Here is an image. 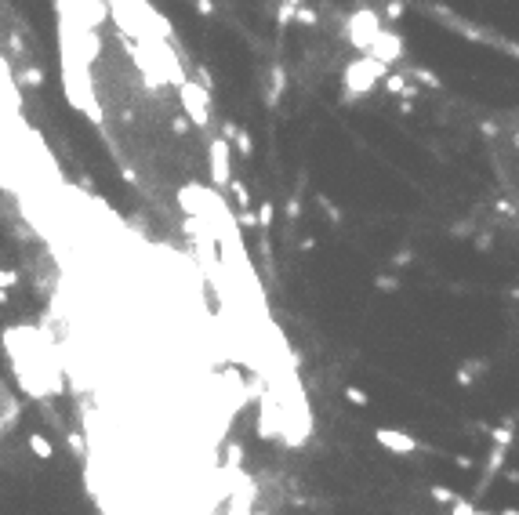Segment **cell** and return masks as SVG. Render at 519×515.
<instances>
[{"instance_id":"cell-19","label":"cell","mask_w":519,"mask_h":515,"mask_svg":"<svg viewBox=\"0 0 519 515\" xmlns=\"http://www.w3.org/2000/svg\"><path fill=\"white\" fill-rule=\"evenodd\" d=\"M374 287H378L381 294H396V290H400V276H393V272H381L378 280H374Z\"/></svg>"},{"instance_id":"cell-30","label":"cell","mask_w":519,"mask_h":515,"mask_svg":"<svg viewBox=\"0 0 519 515\" xmlns=\"http://www.w3.org/2000/svg\"><path fill=\"white\" fill-rule=\"evenodd\" d=\"M410 262H414V254H410V250H407V247H403V250H396V254H393V265H396V269H407V265H410Z\"/></svg>"},{"instance_id":"cell-23","label":"cell","mask_w":519,"mask_h":515,"mask_svg":"<svg viewBox=\"0 0 519 515\" xmlns=\"http://www.w3.org/2000/svg\"><path fill=\"white\" fill-rule=\"evenodd\" d=\"M490 439H494V446H512L515 436H512V428H508V424H497L494 432H490Z\"/></svg>"},{"instance_id":"cell-7","label":"cell","mask_w":519,"mask_h":515,"mask_svg":"<svg viewBox=\"0 0 519 515\" xmlns=\"http://www.w3.org/2000/svg\"><path fill=\"white\" fill-rule=\"evenodd\" d=\"M272 83H269V91H265V105L269 109H276L280 105V98H284V91H287V69H284V62H272Z\"/></svg>"},{"instance_id":"cell-13","label":"cell","mask_w":519,"mask_h":515,"mask_svg":"<svg viewBox=\"0 0 519 515\" xmlns=\"http://www.w3.org/2000/svg\"><path fill=\"white\" fill-rule=\"evenodd\" d=\"M229 192H232L236 207H240V210H251V203H254V200H251V192H247V185H244L240 178H232V182H229Z\"/></svg>"},{"instance_id":"cell-20","label":"cell","mask_w":519,"mask_h":515,"mask_svg":"<svg viewBox=\"0 0 519 515\" xmlns=\"http://www.w3.org/2000/svg\"><path fill=\"white\" fill-rule=\"evenodd\" d=\"M294 22H298V26H309V29H313V26L320 22V15H316L313 8H306V4H298V11H294Z\"/></svg>"},{"instance_id":"cell-15","label":"cell","mask_w":519,"mask_h":515,"mask_svg":"<svg viewBox=\"0 0 519 515\" xmlns=\"http://www.w3.org/2000/svg\"><path fill=\"white\" fill-rule=\"evenodd\" d=\"M410 76H414V80H421L425 88H432V91H436V88H443L440 73H432V69H425V66H414V69H410Z\"/></svg>"},{"instance_id":"cell-17","label":"cell","mask_w":519,"mask_h":515,"mask_svg":"<svg viewBox=\"0 0 519 515\" xmlns=\"http://www.w3.org/2000/svg\"><path fill=\"white\" fill-rule=\"evenodd\" d=\"M298 4H301V0H284V4H280V11H276V26H280V29L291 26V18H294Z\"/></svg>"},{"instance_id":"cell-9","label":"cell","mask_w":519,"mask_h":515,"mask_svg":"<svg viewBox=\"0 0 519 515\" xmlns=\"http://www.w3.org/2000/svg\"><path fill=\"white\" fill-rule=\"evenodd\" d=\"M381 83H385V91L396 95V98H400V95H403V98H414V95H418V88H414V83H407L403 73H388Z\"/></svg>"},{"instance_id":"cell-8","label":"cell","mask_w":519,"mask_h":515,"mask_svg":"<svg viewBox=\"0 0 519 515\" xmlns=\"http://www.w3.org/2000/svg\"><path fill=\"white\" fill-rule=\"evenodd\" d=\"M26 443H29V454H33L37 461H51V457H55V443H51L44 432H29Z\"/></svg>"},{"instance_id":"cell-3","label":"cell","mask_w":519,"mask_h":515,"mask_svg":"<svg viewBox=\"0 0 519 515\" xmlns=\"http://www.w3.org/2000/svg\"><path fill=\"white\" fill-rule=\"evenodd\" d=\"M182 105H185V116L192 120L204 131V127H211V91H204L197 80H182Z\"/></svg>"},{"instance_id":"cell-28","label":"cell","mask_w":519,"mask_h":515,"mask_svg":"<svg viewBox=\"0 0 519 515\" xmlns=\"http://www.w3.org/2000/svg\"><path fill=\"white\" fill-rule=\"evenodd\" d=\"M472 511H475V504L468 497H458V501L450 504V515H472Z\"/></svg>"},{"instance_id":"cell-1","label":"cell","mask_w":519,"mask_h":515,"mask_svg":"<svg viewBox=\"0 0 519 515\" xmlns=\"http://www.w3.org/2000/svg\"><path fill=\"white\" fill-rule=\"evenodd\" d=\"M388 76V66L385 62H378L374 55H360L356 62H349L345 66V73H341V102L345 105H353V102H360V95H367L374 88V83H381Z\"/></svg>"},{"instance_id":"cell-2","label":"cell","mask_w":519,"mask_h":515,"mask_svg":"<svg viewBox=\"0 0 519 515\" xmlns=\"http://www.w3.org/2000/svg\"><path fill=\"white\" fill-rule=\"evenodd\" d=\"M381 29H385V18L374 8H360V11L349 15V22H345V40H349L356 51H371V44L378 40Z\"/></svg>"},{"instance_id":"cell-35","label":"cell","mask_w":519,"mask_h":515,"mask_svg":"<svg viewBox=\"0 0 519 515\" xmlns=\"http://www.w3.org/2000/svg\"><path fill=\"white\" fill-rule=\"evenodd\" d=\"M120 178H124L127 185H135V182H138V175H135V167H127V163L120 167Z\"/></svg>"},{"instance_id":"cell-18","label":"cell","mask_w":519,"mask_h":515,"mask_svg":"<svg viewBox=\"0 0 519 515\" xmlns=\"http://www.w3.org/2000/svg\"><path fill=\"white\" fill-rule=\"evenodd\" d=\"M341 396L349 399L353 406H371V396H367L363 389H356V384H345V389H341Z\"/></svg>"},{"instance_id":"cell-4","label":"cell","mask_w":519,"mask_h":515,"mask_svg":"<svg viewBox=\"0 0 519 515\" xmlns=\"http://www.w3.org/2000/svg\"><path fill=\"white\" fill-rule=\"evenodd\" d=\"M374 443L393 450V454H418L421 450V443L410 432H403V428H374Z\"/></svg>"},{"instance_id":"cell-26","label":"cell","mask_w":519,"mask_h":515,"mask_svg":"<svg viewBox=\"0 0 519 515\" xmlns=\"http://www.w3.org/2000/svg\"><path fill=\"white\" fill-rule=\"evenodd\" d=\"M18 280H22V276H18L15 269H0V287H4V290H15Z\"/></svg>"},{"instance_id":"cell-22","label":"cell","mask_w":519,"mask_h":515,"mask_svg":"<svg viewBox=\"0 0 519 515\" xmlns=\"http://www.w3.org/2000/svg\"><path fill=\"white\" fill-rule=\"evenodd\" d=\"M272 218H276L272 203H262V207H258V229H262V232H269V229H272Z\"/></svg>"},{"instance_id":"cell-21","label":"cell","mask_w":519,"mask_h":515,"mask_svg":"<svg viewBox=\"0 0 519 515\" xmlns=\"http://www.w3.org/2000/svg\"><path fill=\"white\" fill-rule=\"evenodd\" d=\"M428 497H432V501H440V504H454V501H458V493H454L450 486H432V490H428Z\"/></svg>"},{"instance_id":"cell-36","label":"cell","mask_w":519,"mask_h":515,"mask_svg":"<svg viewBox=\"0 0 519 515\" xmlns=\"http://www.w3.org/2000/svg\"><path fill=\"white\" fill-rule=\"evenodd\" d=\"M454 464H458V468H465V471H468V468H475V461H472L468 454H458V457H454Z\"/></svg>"},{"instance_id":"cell-40","label":"cell","mask_w":519,"mask_h":515,"mask_svg":"<svg viewBox=\"0 0 519 515\" xmlns=\"http://www.w3.org/2000/svg\"><path fill=\"white\" fill-rule=\"evenodd\" d=\"M0 396H4V384H0Z\"/></svg>"},{"instance_id":"cell-25","label":"cell","mask_w":519,"mask_h":515,"mask_svg":"<svg viewBox=\"0 0 519 515\" xmlns=\"http://www.w3.org/2000/svg\"><path fill=\"white\" fill-rule=\"evenodd\" d=\"M236 225L247 229V232H254V229H258V214H254V210H240V214H236Z\"/></svg>"},{"instance_id":"cell-32","label":"cell","mask_w":519,"mask_h":515,"mask_svg":"<svg viewBox=\"0 0 519 515\" xmlns=\"http://www.w3.org/2000/svg\"><path fill=\"white\" fill-rule=\"evenodd\" d=\"M171 131H175V135H189V116H175V120H171Z\"/></svg>"},{"instance_id":"cell-6","label":"cell","mask_w":519,"mask_h":515,"mask_svg":"<svg viewBox=\"0 0 519 515\" xmlns=\"http://www.w3.org/2000/svg\"><path fill=\"white\" fill-rule=\"evenodd\" d=\"M211 182L225 189L232 182V170H229V142L225 138H214L211 142Z\"/></svg>"},{"instance_id":"cell-38","label":"cell","mask_w":519,"mask_h":515,"mask_svg":"<svg viewBox=\"0 0 519 515\" xmlns=\"http://www.w3.org/2000/svg\"><path fill=\"white\" fill-rule=\"evenodd\" d=\"M497 515H519V508H501V511H497Z\"/></svg>"},{"instance_id":"cell-33","label":"cell","mask_w":519,"mask_h":515,"mask_svg":"<svg viewBox=\"0 0 519 515\" xmlns=\"http://www.w3.org/2000/svg\"><path fill=\"white\" fill-rule=\"evenodd\" d=\"M298 250H301V254L316 250V236H301V240H298Z\"/></svg>"},{"instance_id":"cell-10","label":"cell","mask_w":519,"mask_h":515,"mask_svg":"<svg viewBox=\"0 0 519 515\" xmlns=\"http://www.w3.org/2000/svg\"><path fill=\"white\" fill-rule=\"evenodd\" d=\"M483 370H487V359H468V363H461V367H458V374H454V381H458L461 389H465V384H472V381L480 377Z\"/></svg>"},{"instance_id":"cell-24","label":"cell","mask_w":519,"mask_h":515,"mask_svg":"<svg viewBox=\"0 0 519 515\" xmlns=\"http://www.w3.org/2000/svg\"><path fill=\"white\" fill-rule=\"evenodd\" d=\"M403 11H407L403 0H388V8H385V22H400Z\"/></svg>"},{"instance_id":"cell-31","label":"cell","mask_w":519,"mask_h":515,"mask_svg":"<svg viewBox=\"0 0 519 515\" xmlns=\"http://www.w3.org/2000/svg\"><path fill=\"white\" fill-rule=\"evenodd\" d=\"M301 218V203H298V196H291L287 200V222H298Z\"/></svg>"},{"instance_id":"cell-11","label":"cell","mask_w":519,"mask_h":515,"mask_svg":"<svg viewBox=\"0 0 519 515\" xmlns=\"http://www.w3.org/2000/svg\"><path fill=\"white\" fill-rule=\"evenodd\" d=\"M18 80H22L29 91H40V88H44V69H40V66H22Z\"/></svg>"},{"instance_id":"cell-39","label":"cell","mask_w":519,"mask_h":515,"mask_svg":"<svg viewBox=\"0 0 519 515\" xmlns=\"http://www.w3.org/2000/svg\"><path fill=\"white\" fill-rule=\"evenodd\" d=\"M472 515H497V511H487V508H475Z\"/></svg>"},{"instance_id":"cell-12","label":"cell","mask_w":519,"mask_h":515,"mask_svg":"<svg viewBox=\"0 0 519 515\" xmlns=\"http://www.w3.org/2000/svg\"><path fill=\"white\" fill-rule=\"evenodd\" d=\"M232 145H236V153H240L244 160H251L254 156V138L244 131V127H236V135H232Z\"/></svg>"},{"instance_id":"cell-16","label":"cell","mask_w":519,"mask_h":515,"mask_svg":"<svg viewBox=\"0 0 519 515\" xmlns=\"http://www.w3.org/2000/svg\"><path fill=\"white\" fill-rule=\"evenodd\" d=\"M316 207H320L323 214H327V218H331L334 225H341V210L331 203V196H327V192H316Z\"/></svg>"},{"instance_id":"cell-14","label":"cell","mask_w":519,"mask_h":515,"mask_svg":"<svg viewBox=\"0 0 519 515\" xmlns=\"http://www.w3.org/2000/svg\"><path fill=\"white\" fill-rule=\"evenodd\" d=\"M225 464L229 468H240L244 464V443L240 439H229L225 443Z\"/></svg>"},{"instance_id":"cell-27","label":"cell","mask_w":519,"mask_h":515,"mask_svg":"<svg viewBox=\"0 0 519 515\" xmlns=\"http://www.w3.org/2000/svg\"><path fill=\"white\" fill-rule=\"evenodd\" d=\"M66 443H70V450H73V457H84V454H88V446H84V436H80V432H70Z\"/></svg>"},{"instance_id":"cell-37","label":"cell","mask_w":519,"mask_h":515,"mask_svg":"<svg viewBox=\"0 0 519 515\" xmlns=\"http://www.w3.org/2000/svg\"><path fill=\"white\" fill-rule=\"evenodd\" d=\"M8 294H11V290H4V287H0V305H8Z\"/></svg>"},{"instance_id":"cell-34","label":"cell","mask_w":519,"mask_h":515,"mask_svg":"<svg viewBox=\"0 0 519 515\" xmlns=\"http://www.w3.org/2000/svg\"><path fill=\"white\" fill-rule=\"evenodd\" d=\"M197 11H200L204 18H211V15H214V0H197Z\"/></svg>"},{"instance_id":"cell-5","label":"cell","mask_w":519,"mask_h":515,"mask_svg":"<svg viewBox=\"0 0 519 515\" xmlns=\"http://www.w3.org/2000/svg\"><path fill=\"white\" fill-rule=\"evenodd\" d=\"M367 55H374L378 62H385V66H393L396 58H403V36H400V33H393V29L385 26V29L378 33V40L371 44V51H367Z\"/></svg>"},{"instance_id":"cell-29","label":"cell","mask_w":519,"mask_h":515,"mask_svg":"<svg viewBox=\"0 0 519 515\" xmlns=\"http://www.w3.org/2000/svg\"><path fill=\"white\" fill-rule=\"evenodd\" d=\"M197 80H200V88H204V91H214V76H211L207 66H197Z\"/></svg>"}]
</instances>
